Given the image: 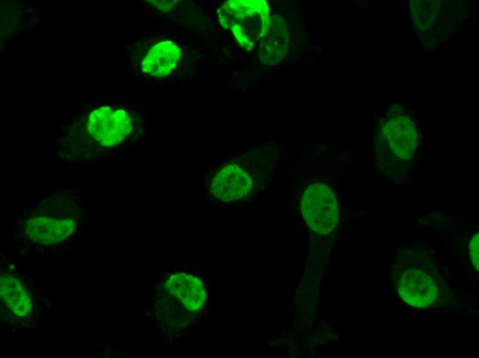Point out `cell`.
Listing matches in <instances>:
<instances>
[{
	"mask_svg": "<svg viewBox=\"0 0 479 358\" xmlns=\"http://www.w3.org/2000/svg\"><path fill=\"white\" fill-rule=\"evenodd\" d=\"M301 213L310 228L321 235L330 233L339 220V207L333 191L326 185L309 186L302 196Z\"/></svg>",
	"mask_w": 479,
	"mask_h": 358,
	"instance_id": "obj_1",
	"label": "cell"
},
{
	"mask_svg": "<svg viewBox=\"0 0 479 358\" xmlns=\"http://www.w3.org/2000/svg\"><path fill=\"white\" fill-rule=\"evenodd\" d=\"M87 127L91 136L105 147L116 145L131 133V117L123 109L101 106L92 111Z\"/></svg>",
	"mask_w": 479,
	"mask_h": 358,
	"instance_id": "obj_2",
	"label": "cell"
},
{
	"mask_svg": "<svg viewBox=\"0 0 479 358\" xmlns=\"http://www.w3.org/2000/svg\"><path fill=\"white\" fill-rule=\"evenodd\" d=\"M398 291L403 301L416 308L430 306L438 295L437 286L432 277L417 269H409L404 273Z\"/></svg>",
	"mask_w": 479,
	"mask_h": 358,
	"instance_id": "obj_3",
	"label": "cell"
},
{
	"mask_svg": "<svg viewBox=\"0 0 479 358\" xmlns=\"http://www.w3.org/2000/svg\"><path fill=\"white\" fill-rule=\"evenodd\" d=\"M251 187V178L244 169L236 165H228L215 176L211 190L220 200L231 202L245 197Z\"/></svg>",
	"mask_w": 479,
	"mask_h": 358,
	"instance_id": "obj_4",
	"label": "cell"
},
{
	"mask_svg": "<svg viewBox=\"0 0 479 358\" xmlns=\"http://www.w3.org/2000/svg\"><path fill=\"white\" fill-rule=\"evenodd\" d=\"M74 228L75 223L70 218L36 216L25 222V232L35 243L51 245L65 239Z\"/></svg>",
	"mask_w": 479,
	"mask_h": 358,
	"instance_id": "obj_5",
	"label": "cell"
},
{
	"mask_svg": "<svg viewBox=\"0 0 479 358\" xmlns=\"http://www.w3.org/2000/svg\"><path fill=\"white\" fill-rule=\"evenodd\" d=\"M384 135L394 154L409 159L416 147L417 133L414 123L407 117L390 120L383 127Z\"/></svg>",
	"mask_w": 479,
	"mask_h": 358,
	"instance_id": "obj_6",
	"label": "cell"
},
{
	"mask_svg": "<svg viewBox=\"0 0 479 358\" xmlns=\"http://www.w3.org/2000/svg\"><path fill=\"white\" fill-rule=\"evenodd\" d=\"M181 56L180 48L173 42H159L145 54L142 61V71L153 77H164L175 67Z\"/></svg>",
	"mask_w": 479,
	"mask_h": 358,
	"instance_id": "obj_7",
	"label": "cell"
},
{
	"mask_svg": "<svg viewBox=\"0 0 479 358\" xmlns=\"http://www.w3.org/2000/svg\"><path fill=\"white\" fill-rule=\"evenodd\" d=\"M0 295L3 302L15 316L24 317L31 312L32 300L30 294L24 284L15 277H1Z\"/></svg>",
	"mask_w": 479,
	"mask_h": 358,
	"instance_id": "obj_8",
	"label": "cell"
},
{
	"mask_svg": "<svg viewBox=\"0 0 479 358\" xmlns=\"http://www.w3.org/2000/svg\"><path fill=\"white\" fill-rule=\"evenodd\" d=\"M469 255L473 266L479 270V236L475 234L469 242Z\"/></svg>",
	"mask_w": 479,
	"mask_h": 358,
	"instance_id": "obj_9",
	"label": "cell"
},
{
	"mask_svg": "<svg viewBox=\"0 0 479 358\" xmlns=\"http://www.w3.org/2000/svg\"><path fill=\"white\" fill-rule=\"evenodd\" d=\"M162 3H159V4L156 3H153L154 6H156L158 9L162 10L164 12H166L165 9H167V11L170 9H171L173 6L174 4H175L176 1H162Z\"/></svg>",
	"mask_w": 479,
	"mask_h": 358,
	"instance_id": "obj_10",
	"label": "cell"
}]
</instances>
